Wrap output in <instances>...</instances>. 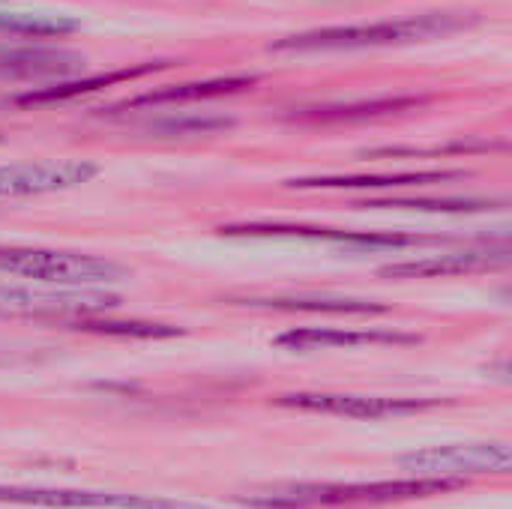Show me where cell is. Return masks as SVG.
I'll use <instances>...</instances> for the list:
<instances>
[{"label": "cell", "mask_w": 512, "mask_h": 509, "mask_svg": "<svg viewBox=\"0 0 512 509\" xmlns=\"http://www.w3.org/2000/svg\"><path fill=\"white\" fill-rule=\"evenodd\" d=\"M465 480H381V483H282L240 498V504L255 509H318L354 507V504H390L408 498H426L438 492L459 489Z\"/></svg>", "instance_id": "obj_1"}, {"label": "cell", "mask_w": 512, "mask_h": 509, "mask_svg": "<svg viewBox=\"0 0 512 509\" xmlns=\"http://www.w3.org/2000/svg\"><path fill=\"white\" fill-rule=\"evenodd\" d=\"M243 306L252 309H279V312H333V315H384L387 306L372 300H354V297H249Z\"/></svg>", "instance_id": "obj_16"}, {"label": "cell", "mask_w": 512, "mask_h": 509, "mask_svg": "<svg viewBox=\"0 0 512 509\" xmlns=\"http://www.w3.org/2000/svg\"><path fill=\"white\" fill-rule=\"evenodd\" d=\"M510 261L507 246L501 249H465V252H444V255H429V258H414V261H396L381 267V276L390 279H438V276H462V273H477V270H495Z\"/></svg>", "instance_id": "obj_11"}, {"label": "cell", "mask_w": 512, "mask_h": 509, "mask_svg": "<svg viewBox=\"0 0 512 509\" xmlns=\"http://www.w3.org/2000/svg\"><path fill=\"white\" fill-rule=\"evenodd\" d=\"M84 57L66 48H9L0 45V78H36V75H66L81 66Z\"/></svg>", "instance_id": "obj_15"}, {"label": "cell", "mask_w": 512, "mask_h": 509, "mask_svg": "<svg viewBox=\"0 0 512 509\" xmlns=\"http://www.w3.org/2000/svg\"><path fill=\"white\" fill-rule=\"evenodd\" d=\"M420 105V99H375V102H360V105H348V108H315V111H306L300 117L306 120H363V117H375V114H390V111H408Z\"/></svg>", "instance_id": "obj_20"}, {"label": "cell", "mask_w": 512, "mask_h": 509, "mask_svg": "<svg viewBox=\"0 0 512 509\" xmlns=\"http://www.w3.org/2000/svg\"><path fill=\"white\" fill-rule=\"evenodd\" d=\"M465 177V171H402V174H345V177H297L288 180L291 189H405V186H429L450 183Z\"/></svg>", "instance_id": "obj_14"}, {"label": "cell", "mask_w": 512, "mask_h": 509, "mask_svg": "<svg viewBox=\"0 0 512 509\" xmlns=\"http://www.w3.org/2000/svg\"><path fill=\"white\" fill-rule=\"evenodd\" d=\"M0 273L18 279H36L42 285H111L126 279V267L84 252H57L33 246H0Z\"/></svg>", "instance_id": "obj_3"}, {"label": "cell", "mask_w": 512, "mask_h": 509, "mask_svg": "<svg viewBox=\"0 0 512 509\" xmlns=\"http://www.w3.org/2000/svg\"><path fill=\"white\" fill-rule=\"evenodd\" d=\"M99 168L84 159H48V162H18L0 168V198H30L75 189L93 180Z\"/></svg>", "instance_id": "obj_9"}, {"label": "cell", "mask_w": 512, "mask_h": 509, "mask_svg": "<svg viewBox=\"0 0 512 509\" xmlns=\"http://www.w3.org/2000/svg\"><path fill=\"white\" fill-rule=\"evenodd\" d=\"M168 66H171V60H156V63H141V66H129V69H111V72H99V75H90V78L57 81V84L36 87V90H27V93L15 96V105L33 108V105L69 102V99H75V96L96 93V90H102V87H111V84H120V81H132V78H141V75H150V72H159V69H168Z\"/></svg>", "instance_id": "obj_13"}, {"label": "cell", "mask_w": 512, "mask_h": 509, "mask_svg": "<svg viewBox=\"0 0 512 509\" xmlns=\"http://www.w3.org/2000/svg\"><path fill=\"white\" fill-rule=\"evenodd\" d=\"M66 324H72L75 330H90V333H105V336H138V339H171L180 336V327H168V324H147V321H99L93 315H81V318H69Z\"/></svg>", "instance_id": "obj_19"}, {"label": "cell", "mask_w": 512, "mask_h": 509, "mask_svg": "<svg viewBox=\"0 0 512 509\" xmlns=\"http://www.w3.org/2000/svg\"><path fill=\"white\" fill-rule=\"evenodd\" d=\"M273 402L279 408L333 414V417H351V420L408 417V414L432 411L438 405H450L447 399H402V396H357V393H285V396H276Z\"/></svg>", "instance_id": "obj_8"}, {"label": "cell", "mask_w": 512, "mask_h": 509, "mask_svg": "<svg viewBox=\"0 0 512 509\" xmlns=\"http://www.w3.org/2000/svg\"><path fill=\"white\" fill-rule=\"evenodd\" d=\"M225 237H252V240H306L330 243L345 252H399L420 243H444L447 237H420L399 231H345V228H318V225H288V222H243L219 228Z\"/></svg>", "instance_id": "obj_4"}, {"label": "cell", "mask_w": 512, "mask_h": 509, "mask_svg": "<svg viewBox=\"0 0 512 509\" xmlns=\"http://www.w3.org/2000/svg\"><path fill=\"white\" fill-rule=\"evenodd\" d=\"M399 465L414 477L432 480H465L474 474H507L512 453L507 444H456L429 447L399 459Z\"/></svg>", "instance_id": "obj_7"}, {"label": "cell", "mask_w": 512, "mask_h": 509, "mask_svg": "<svg viewBox=\"0 0 512 509\" xmlns=\"http://www.w3.org/2000/svg\"><path fill=\"white\" fill-rule=\"evenodd\" d=\"M231 117H216V114H186V117H165L150 123V132L156 135H213L231 129Z\"/></svg>", "instance_id": "obj_21"}, {"label": "cell", "mask_w": 512, "mask_h": 509, "mask_svg": "<svg viewBox=\"0 0 512 509\" xmlns=\"http://www.w3.org/2000/svg\"><path fill=\"white\" fill-rule=\"evenodd\" d=\"M360 207H396V210H417V213H483L495 210V201L486 198H375Z\"/></svg>", "instance_id": "obj_18"}, {"label": "cell", "mask_w": 512, "mask_h": 509, "mask_svg": "<svg viewBox=\"0 0 512 509\" xmlns=\"http://www.w3.org/2000/svg\"><path fill=\"white\" fill-rule=\"evenodd\" d=\"M120 300L102 291L81 288H33V285H0V318H81L102 309H114Z\"/></svg>", "instance_id": "obj_5"}, {"label": "cell", "mask_w": 512, "mask_h": 509, "mask_svg": "<svg viewBox=\"0 0 512 509\" xmlns=\"http://www.w3.org/2000/svg\"><path fill=\"white\" fill-rule=\"evenodd\" d=\"M0 504L39 509H207L189 501L123 495V492H90V489H42V486H0Z\"/></svg>", "instance_id": "obj_6"}, {"label": "cell", "mask_w": 512, "mask_h": 509, "mask_svg": "<svg viewBox=\"0 0 512 509\" xmlns=\"http://www.w3.org/2000/svg\"><path fill=\"white\" fill-rule=\"evenodd\" d=\"M468 21L453 12H429V15H411L396 21H375V24H345V27H318L306 33H294L285 39H276L273 51H336V48H375V45H402L414 39L444 36Z\"/></svg>", "instance_id": "obj_2"}, {"label": "cell", "mask_w": 512, "mask_h": 509, "mask_svg": "<svg viewBox=\"0 0 512 509\" xmlns=\"http://www.w3.org/2000/svg\"><path fill=\"white\" fill-rule=\"evenodd\" d=\"M252 84H258V75H219V78H207V81L171 84V87H159V90L132 96L126 102H117L111 111L159 108V105H183V102H198V99H213V96H231V93H240Z\"/></svg>", "instance_id": "obj_12"}, {"label": "cell", "mask_w": 512, "mask_h": 509, "mask_svg": "<svg viewBox=\"0 0 512 509\" xmlns=\"http://www.w3.org/2000/svg\"><path fill=\"white\" fill-rule=\"evenodd\" d=\"M81 27L72 15H45V12H0V33L9 36H27V39H57L69 36Z\"/></svg>", "instance_id": "obj_17"}, {"label": "cell", "mask_w": 512, "mask_h": 509, "mask_svg": "<svg viewBox=\"0 0 512 509\" xmlns=\"http://www.w3.org/2000/svg\"><path fill=\"white\" fill-rule=\"evenodd\" d=\"M276 348L294 351V354H315V351H354V348H381V345H420L417 333L405 330H384V327H369V330H342V327H300L279 333L273 339Z\"/></svg>", "instance_id": "obj_10"}, {"label": "cell", "mask_w": 512, "mask_h": 509, "mask_svg": "<svg viewBox=\"0 0 512 509\" xmlns=\"http://www.w3.org/2000/svg\"><path fill=\"white\" fill-rule=\"evenodd\" d=\"M504 144H492V141H453V144H441V147H378V150H366L363 156L372 159H393V156H450V153H486Z\"/></svg>", "instance_id": "obj_22"}]
</instances>
